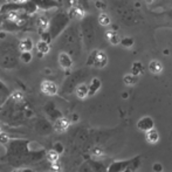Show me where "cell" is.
Instances as JSON below:
<instances>
[{
    "label": "cell",
    "instance_id": "obj_23",
    "mask_svg": "<svg viewBox=\"0 0 172 172\" xmlns=\"http://www.w3.org/2000/svg\"><path fill=\"white\" fill-rule=\"evenodd\" d=\"M13 1H15V2H24L25 0H13Z\"/></svg>",
    "mask_w": 172,
    "mask_h": 172
},
{
    "label": "cell",
    "instance_id": "obj_18",
    "mask_svg": "<svg viewBox=\"0 0 172 172\" xmlns=\"http://www.w3.org/2000/svg\"><path fill=\"white\" fill-rule=\"evenodd\" d=\"M57 158H59V153L55 151V150H52L47 153V159L49 161V162H56L57 161Z\"/></svg>",
    "mask_w": 172,
    "mask_h": 172
},
{
    "label": "cell",
    "instance_id": "obj_14",
    "mask_svg": "<svg viewBox=\"0 0 172 172\" xmlns=\"http://www.w3.org/2000/svg\"><path fill=\"white\" fill-rule=\"evenodd\" d=\"M70 15L73 16V18H75V19H82V18L84 16V11L82 10V8L75 7V8L71 10Z\"/></svg>",
    "mask_w": 172,
    "mask_h": 172
},
{
    "label": "cell",
    "instance_id": "obj_6",
    "mask_svg": "<svg viewBox=\"0 0 172 172\" xmlns=\"http://www.w3.org/2000/svg\"><path fill=\"white\" fill-rule=\"evenodd\" d=\"M147 141L151 144H156L159 141V135H158L157 130H155L153 128L147 131Z\"/></svg>",
    "mask_w": 172,
    "mask_h": 172
},
{
    "label": "cell",
    "instance_id": "obj_24",
    "mask_svg": "<svg viewBox=\"0 0 172 172\" xmlns=\"http://www.w3.org/2000/svg\"><path fill=\"white\" fill-rule=\"evenodd\" d=\"M147 2H152V1H155V0H147Z\"/></svg>",
    "mask_w": 172,
    "mask_h": 172
},
{
    "label": "cell",
    "instance_id": "obj_8",
    "mask_svg": "<svg viewBox=\"0 0 172 172\" xmlns=\"http://www.w3.org/2000/svg\"><path fill=\"white\" fill-rule=\"evenodd\" d=\"M101 87V81L98 79H93L90 83V87L88 88V95H94Z\"/></svg>",
    "mask_w": 172,
    "mask_h": 172
},
{
    "label": "cell",
    "instance_id": "obj_5",
    "mask_svg": "<svg viewBox=\"0 0 172 172\" xmlns=\"http://www.w3.org/2000/svg\"><path fill=\"white\" fill-rule=\"evenodd\" d=\"M69 124H70V123H69L68 120H66V118H60V120H57V121L55 122L54 128H55L56 131H65V130L68 129Z\"/></svg>",
    "mask_w": 172,
    "mask_h": 172
},
{
    "label": "cell",
    "instance_id": "obj_22",
    "mask_svg": "<svg viewBox=\"0 0 172 172\" xmlns=\"http://www.w3.org/2000/svg\"><path fill=\"white\" fill-rule=\"evenodd\" d=\"M8 18H10L12 21H16V20H18V15L15 14V13H13V12L8 14Z\"/></svg>",
    "mask_w": 172,
    "mask_h": 172
},
{
    "label": "cell",
    "instance_id": "obj_10",
    "mask_svg": "<svg viewBox=\"0 0 172 172\" xmlns=\"http://www.w3.org/2000/svg\"><path fill=\"white\" fill-rule=\"evenodd\" d=\"M75 94H76V96L79 97V98H81V100L86 98V97L88 96V87H87L86 84H81V86H79L77 88H76Z\"/></svg>",
    "mask_w": 172,
    "mask_h": 172
},
{
    "label": "cell",
    "instance_id": "obj_1",
    "mask_svg": "<svg viewBox=\"0 0 172 172\" xmlns=\"http://www.w3.org/2000/svg\"><path fill=\"white\" fill-rule=\"evenodd\" d=\"M41 91L47 96H54L57 93V86L52 81H43L41 83Z\"/></svg>",
    "mask_w": 172,
    "mask_h": 172
},
{
    "label": "cell",
    "instance_id": "obj_19",
    "mask_svg": "<svg viewBox=\"0 0 172 172\" xmlns=\"http://www.w3.org/2000/svg\"><path fill=\"white\" fill-rule=\"evenodd\" d=\"M38 26L40 27V28H47L48 27V19L47 18H45V16H41L40 19L38 20Z\"/></svg>",
    "mask_w": 172,
    "mask_h": 172
},
{
    "label": "cell",
    "instance_id": "obj_3",
    "mask_svg": "<svg viewBox=\"0 0 172 172\" xmlns=\"http://www.w3.org/2000/svg\"><path fill=\"white\" fill-rule=\"evenodd\" d=\"M137 128L139 130H143V131H147V130L152 129L153 128V121H152V118H150V117H144V118H142L141 121L138 122Z\"/></svg>",
    "mask_w": 172,
    "mask_h": 172
},
{
    "label": "cell",
    "instance_id": "obj_13",
    "mask_svg": "<svg viewBox=\"0 0 172 172\" xmlns=\"http://www.w3.org/2000/svg\"><path fill=\"white\" fill-rule=\"evenodd\" d=\"M36 49L39 53L41 54H47L48 52H49V46L47 42L45 41H40V42H38V45H36Z\"/></svg>",
    "mask_w": 172,
    "mask_h": 172
},
{
    "label": "cell",
    "instance_id": "obj_12",
    "mask_svg": "<svg viewBox=\"0 0 172 172\" xmlns=\"http://www.w3.org/2000/svg\"><path fill=\"white\" fill-rule=\"evenodd\" d=\"M129 163L130 162H116V163H114V164L111 165V167H110V171L109 172H122L124 169H125V166H127Z\"/></svg>",
    "mask_w": 172,
    "mask_h": 172
},
{
    "label": "cell",
    "instance_id": "obj_20",
    "mask_svg": "<svg viewBox=\"0 0 172 172\" xmlns=\"http://www.w3.org/2000/svg\"><path fill=\"white\" fill-rule=\"evenodd\" d=\"M153 170H155L156 172H162V171H163L162 164H159V163H157V164H155V165H153Z\"/></svg>",
    "mask_w": 172,
    "mask_h": 172
},
{
    "label": "cell",
    "instance_id": "obj_9",
    "mask_svg": "<svg viewBox=\"0 0 172 172\" xmlns=\"http://www.w3.org/2000/svg\"><path fill=\"white\" fill-rule=\"evenodd\" d=\"M123 82L127 86H135L138 82V76L134 75V74H127V75L123 76Z\"/></svg>",
    "mask_w": 172,
    "mask_h": 172
},
{
    "label": "cell",
    "instance_id": "obj_11",
    "mask_svg": "<svg viewBox=\"0 0 172 172\" xmlns=\"http://www.w3.org/2000/svg\"><path fill=\"white\" fill-rule=\"evenodd\" d=\"M19 47H20V51L27 53V52H29L30 49L33 48V42H32V40H30V39L26 38V39H24V40L20 42Z\"/></svg>",
    "mask_w": 172,
    "mask_h": 172
},
{
    "label": "cell",
    "instance_id": "obj_17",
    "mask_svg": "<svg viewBox=\"0 0 172 172\" xmlns=\"http://www.w3.org/2000/svg\"><path fill=\"white\" fill-rule=\"evenodd\" d=\"M106 36H108V39L110 41V43H112V45H118L120 43V38L116 34H114L112 32H108Z\"/></svg>",
    "mask_w": 172,
    "mask_h": 172
},
{
    "label": "cell",
    "instance_id": "obj_7",
    "mask_svg": "<svg viewBox=\"0 0 172 172\" xmlns=\"http://www.w3.org/2000/svg\"><path fill=\"white\" fill-rule=\"evenodd\" d=\"M59 62H60V65L63 68H70L71 65H73V61H71V59L67 54H60Z\"/></svg>",
    "mask_w": 172,
    "mask_h": 172
},
{
    "label": "cell",
    "instance_id": "obj_2",
    "mask_svg": "<svg viewBox=\"0 0 172 172\" xmlns=\"http://www.w3.org/2000/svg\"><path fill=\"white\" fill-rule=\"evenodd\" d=\"M95 55H96L94 57V65H95V67H97V68H103L106 65V62H108L106 53H103V52H96Z\"/></svg>",
    "mask_w": 172,
    "mask_h": 172
},
{
    "label": "cell",
    "instance_id": "obj_15",
    "mask_svg": "<svg viewBox=\"0 0 172 172\" xmlns=\"http://www.w3.org/2000/svg\"><path fill=\"white\" fill-rule=\"evenodd\" d=\"M143 66L141 62H134V65H132V73L131 74H134V75H141L143 73Z\"/></svg>",
    "mask_w": 172,
    "mask_h": 172
},
{
    "label": "cell",
    "instance_id": "obj_4",
    "mask_svg": "<svg viewBox=\"0 0 172 172\" xmlns=\"http://www.w3.org/2000/svg\"><path fill=\"white\" fill-rule=\"evenodd\" d=\"M149 70L151 71L152 74L158 75V74H161V73L163 71V65L159 62V61L153 60L149 63Z\"/></svg>",
    "mask_w": 172,
    "mask_h": 172
},
{
    "label": "cell",
    "instance_id": "obj_21",
    "mask_svg": "<svg viewBox=\"0 0 172 172\" xmlns=\"http://www.w3.org/2000/svg\"><path fill=\"white\" fill-rule=\"evenodd\" d=\"M93 153H94L95 156H102V155H103V150H102V149H95V150L93 151Z\"/></svg>",
    "mask_w": 172,
    "mask_h": 172
},
{
    "label": "cell",
    "instance_id": "obj_16",
    "mask_svg": "<svg viewBox=\"0 0 172 172\" xmlns=\"http://www.w3.org/2000/svg\"><path fill=\"white\" fill-rule=\"evenodd\" d=\"M98 21H100V24L102 26H108L110 24V18H109V15L106 13H101L100 16H98Z\"/></svg>",
    "mask_w": 172,
    "mask_h": 172
}]
</instances>
